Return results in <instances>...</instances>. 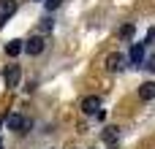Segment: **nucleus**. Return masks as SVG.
I'll return each mask as SVG.
<instances>
[{
	"label": "nucleus",
	"instance_id": "f257e3e1",
	"mask_svg": "<svg viewBox=\"0 0 155 149\" xmlns=\"http://www.w3.org/2000/svg\"><path fill=\"white\" fill-rule=\"evenodd\" d=\"M44 46H46V41H44V35H33L27 43H25V52L30 54V57H38L41 52H44Z\"/></svg>",
	"mask_w": 155,
	"mask_h": 149
},
{
	"label": "nucleus",
	"instance_id": "f03ea898",
	"mask_svg": "<svg viewBox=\"0 0 155 149\" xmlns=\"http://www.w3.org/2000/svg\"><path fill=\"white\" fill-rule=\"evenodd\" d=\"M3 79H5V87H16V84H19V79H22L19 65H8V68H5V73H3Z\"/></svg>",
	"mask_w": 155,
	"mask_h": 149
},
{
	"label": "nucleus",
	"instance_id": "7ed1b4c3",
	"mask_svg": "<svg viewBox=\"0 0 155 149\" xmlns=\"http://www.w3.org/2000/svg\"><path fill=\"white\" fill-rule=\"evenodd\" d=\"M82 111H84V114H98V111H101V98H98V95H87V98L82 100Z\"/></svg>",
	"mask_w": 155,
	"mask_h": 149
},
{
	"label": "nucleus",
	"instance_id": "20e7f679",
	"mask_svg": "<svg viewBox=\"0 0 155 149\" xmlns=\"http://www.w3.org/2000/svg\"><path fill=\"white\" fill-rule=\"evenodd\" d=\"M123 65H125V54H123V52H112V54L106 57V68H109V71H120Z\"/></svg>",
	"mask_w": 155,
	"mask_h": 149
},
{
	"label": "nucleus",
	"instance_id": "39448f33",
	"mask_svg": "<svg viewBox=\"0 0 155 149\" xmlns=\"http://www.w3.org/2000/svg\"><path fill=\"white\" fill-rule=\"evenodd\" d=\"M25 122H27V117H22V114H8V117H5V128H8V130H19V133H22Z\"/></svg>",
	"mask_w": 155,
	"mask_h": 149
},
{
	"label": "nucleus",
	"instance_id": "423d86ee",
	"mask_svg": "<svg viewBox=\"0 0 155 149\" xmlns=\"http://www.w3.org/2000/svg\"><path fill=\"white\" fill-rule=\"evenodd\" d=\"M101 138H104V144H117L120 130H117L114 125H109V128H104V130H101Z\"/></svg>",
	"mask_w": 155,
	"mask_h": 149
},
{
	"label": "nucleus",
	"instance_id": "0eeeda50",
	"mask_svg": "<svg viewBox=\"0 0 155 149\" xmlns=\"http://www.w3.org/2000/svg\"><path fill=\"white\" fill-rule=\"evenodd\" d=\"M139 98H142V100H153L155 98V81H144V84L139 87Z\"/></svg>",
	"mask_w": 155,
	"mask_h": 149
},
{
	"label": "nucleus",
	"instance_id": "6e6552de",
	"mask_svg": "<svg viewBox=\"0 0 155 149\" xmlns=\"http://www.w3.org/2000/svg\"><path fill=\"white\" fill-rule=\"evenodd\" d=\"M144 46H147V43H134V49H131V62H134V65H142V60H144Z\"/></svg>",
	"mask_w": 155,
	"mask_h": 149
},
{
	"label": "nucleus",
	"instance_id": "1a4fd4ad",
	"mask_svg": "<svg viewBox=\"0 0 155 149\" xmlns=\"http://www.w3.org/2000/svg\"><path fill=\"white\" fill-rule=\"evenodd\" d=\"M14 11H16V0H0V19L11 16Z\"/></svg>",
	"mask_w": 155,
	"mask_h": 149
},
{
	"label": "nucleus",
	"instance_id": "9d476101",
	"mask_svg": "<svg viewBox=\"0 0 155 149\" xmlns=\"http://www.w3.org/2000/svg\"><path fill=\"white\" fill-rule=\"evenodd\" d=\"M22 49H25V43H22V41H16V38L5 43V54H8V57H16V54L22 52Z\"/></svg>",
	"mask_w": 155,
	"mask_h": 149
},
{
	"label": "nucleus",
	"instance_id": "9b49d317",
	"mask_svg": "<svg viewBox=\"0 0 155 149\" xmlns=\"http://www.w3.org/2000/svg\"><path fill=\"white\" fill-rule=\"evenodd\" d=\"M120 38H134V24H123L120 27Z\"/></svg>",
	"mask_w": 155,
	"mask_h": 149
},
{
	"label": "nucleus",
	"instance_id": "f8f14e48",
	"mask_svg": "<svg viewBox=\"0 0 155 149\" xmlns=\"http://www.w3.org/2000/svg\"><path fill=\"white\" fill-rule=\"evenodd\" d=\"M144 68H147L150 73H155V54H150V57H147V62H144Z\"/></svg>",
	"mask_w": 155,
	"mask_h": 149
},
{
	"label": "nucleus",
	"instance_id": "ddd939ff",
	"mask_svg": "<svg viewBox=\"0 0 155 149\" xmlns=\"http://www.w3.org/2000/svg\"><path fill=\"white\" fill-rule=\"evenodd\" d=\"M60 5H63V0H46V11H54Z\"/></svg>",
	"mask_w": 155,
	"mask_h": 149
},
{
	"label": "nucleus",
	"instance_id": "4468645a",
	"mask_svg": "<svg viewBox=\"0 0 155 149\" xmlns=\"http://www.w3.org/2000/svg\"><path fill=\"white\" fill-rule=\"evenodd\" d=\"M144 43H147V46H150V43H155V27L147 33V41H144Z\"/></svg>",
	"mask_w": 155,
	"mask_h": 149
},
{
	"label": "nucleus",
	"instance_id": "2eb2a0df",
	"mask_svg": "<svg viewBox=\"0 0 155 149\" xmlns=\"http://www.w3.org/2000/svg\"><path fill=\"white\" fill-rule=\"evenodd\" d=\"M109 149H117V147H114V144H109Z\"/></svg>",
	"mask_w": 155,
	"mask_h": 149
},
{
	"label": "nucleus",
	"instance_id": "dca6fc26",
	"mask_svg": "<svg viewBox=\"0 0 155 149\" xmlns=\"http://www.w3.org/2000/svg\"><path fill=\"white\" fill-rule=\"evenodd\" d=\"M0 149H3V147H0Z\"/></svg>",
	"mask_w": 155,
	"mask_h": 149
}]
</instances>
